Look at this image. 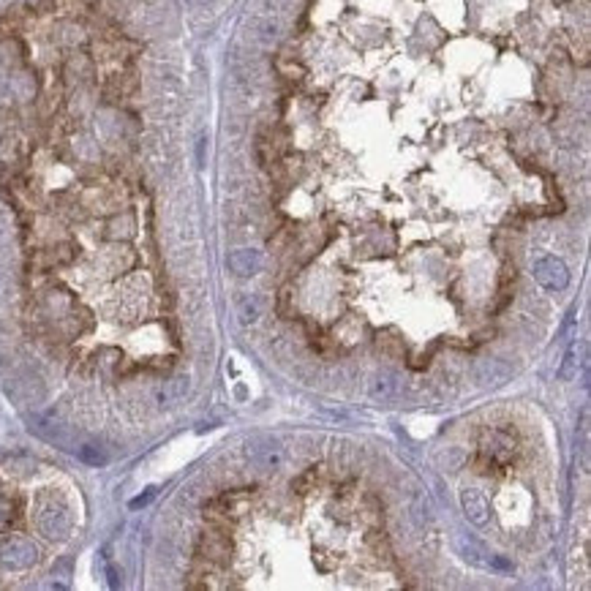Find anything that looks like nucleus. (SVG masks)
Instances as JSON below:
<instances>
[{
    "label": "nucleus",
    "mask_w": 591,
    "mask_h": 591,
    "mask_svg": "<svg viewBox=\"0 0 591 591\" xmlns=\"http://www.w3.org/2000/svg\"><path fill=\"white\" fill-rule=\"evenodd\" d=\"M575 374H577V346L572 344V346L567 349V354H564V363H561V368H559V376L564 381H570V379H575Z\"/></svg>",
    "instance_id": "f3484780"
},
{
    "label": "nucleus",
    "mask_w": 591,
    "mask_h": 591,
    "mask_svg": "<svg viewBox=\"0 0 591 591\" xmlns=\"http://www.w3.org/2000/svg\"><path fill=\"white\" fill-rule=\"evenodd\" d=\"M371 395L381 398V401H393V398L401 395V379L395 374H390V371H381L371 381Z\"/></svg>",
    "instance_id": "f8f14e48"
},
{
    "label": "nucleus",
    "mask_w": 591,
    "mask_h": 591,
    "mask_svg": "<svg viewBox=\"0 0 591 591\" xmlns=\"http://www.w3.org/2000/svg\"><path fill=\"white\" fill-rule=\"evenodd\" d=\"M36 561H38V550H36V545H33L31 540L14 537V540H6L3 548H0V567H6L11 572L28 570Z\"/></svg>",
    "instance_id": "f03ea898"
},
{
    "label": "nucleus",
    "mask_w": 591,
    "mask_h": 591,
    "mask_svg": "<svg viewBox=\"0 0 591 591\" xmlns=\"http://www.w3.org/2000/svg\"><path fill=\"white\" fill-rule=\"evenodd\" d=\"M188 387H191L188 376H175V379L164 381V384L158 387V393H155V401H158V406L169 409V406L180 404L183 398L188 395Z\"/></svg>",
    "instance_id": "9d476101"
},
{
    "label": "nucleus",
    "mask_w": 591,
    "mask_h": 591,
    "mask_svg": "<svg viewBox=\"0 0 591 591\" xmlns=\"http://www.w3.org/2000/svg\"><path fill=\"white\" fill-rule=\"evenodd\" d=\"M376 344H379V349H384L387 354H398V357H404L406 354V349H404V344H401V338H395V335L384 333L376 338Z\"/></svg>",
    "instance_id": "6ab92c4d"
},
{
    "label": "nucleus",
    "mask_w": 591,
    "mask_h": 591,
    "mask_svg": "<svg viewBox=\"0 0 591 591\" xmlns=\"http://www.w3.org/2000/svg\"><path fill=\"white\" fill-rule=\"evenodd\" d=\"M229 531H210L199 540V556H205L212 564H227L229 556H232V543L227 537Z\"/></svg>",
    "instance_id": "423d86ee"
},
{
    "label": "nucleus",
    "mask_w": 591,
    "mask_h": 591,
    "mask_svg": "<svg viewBox=\"0 0 591 591\" xmlns=\"http://www.w3.org/2000/svg\"><path fill=\"white\" fill-rule=\"evenodd\" d=\"M510 284H515V264H504L501 267V275H499V292L507 297V292H510Z\"/></svg>",
    "instance_id": "aec40b11"
},
{
    "label": "nucleus",
    "mask_w": 591,
    "mask_h": 591,
    "mask_svg": "<svg viewBox=\"0 0 591 591\" xmlns=\"http://www.w3.org/2000/svg\"><path fill=\"white\" fill-rule=\"evenodd\" d=\"M474 379L483 387H501L513 379V365L501 357H490V360H480L474 365Z\"/></svg>",
    "instance_id": "39448f33"
},
{
    "label": "nucleus",
    "mask_w": 591,
    "mask_h": 591,
    "mask_svg": "<svg viewBox=\"0 0 591 591\" xmlns=\"http://www.w3.org/2000/svg\"><path fill=\"white\" fill-rule=\"evenodd\" d=\"M351 496H354V483H344V485L335 490V501L338 504H346Z\"/></svg>",
    "instance_id": "4be33fe9"
},
{
    "label": "nucleus",
    "mask_w": 591,
    "mask_h": 591,
    "mask_svg": "<svg viewBox=\"0 0 591 591\" xmlns=\"http://www.w3.org/2000/svg\"><path fill=\"white\" fill-rule=\"evenodd\" d=\"M76 455H79L82 463H91V466H104L106 463V453L101 447H96V444H82Z\"/></svg>",
    "instance_id": "dca6fc26"
},
{
    "label": "nucleus",
    "mask_w": 591,
    "mask_h": 591,
    "mask_svg": "<svg viewBox=\"0 0 591 591\" xmlns=\"http://www.w3.org/2000/svg\"><path fill=\"white\" fill-rule=\"evenodd\" d=\"M534 281L543 284L545 289H553V292H561L570 284V270L567 264L556 257H543L534 262Z\"/></svg>",
    "instance_id": "20e7f679"
},
{
    "label": "nucleus",
    "mask_w": 591,
    "mask_h": 591,
    "mask_svg": "<svg viewBox=\"0 0 591 591\" xmlns=\"http://www.w3.org/2000/svg\"><path fill=\"white\" fill-rule=\"evenodd\" d=\"M319 480H322V466H311V469H305L297 480H292V490H297V493H311V490H317Z\"/></svg>",
    "instance_id": "4468645a"
},
{
    "label": "nucleus",
    "mask_w": 591,
    "mask_h": 591,
    "mask_svg": "<svg viewBox=\"0 0 591 591\" xmlns=\"http://www.w3.org/2000/svg\"><path fill=\"white\" fill-rule=\"evenodd\" d=\"M248 455H251V461L257 463L259 469H267V471L278 469V466L284 463V447H281V441H275V439L257 441V444L248 450Z\"/></svg>",
    "instance_id": "0eeeda50"
},
{
    "label": "nucleus",
    "mask_w": 591,
    "mask_h": 591,
    "mask_svg": "<svg viewBox=\"0 0 591 591\" xmlns=\"http://www.w3.org/2000/svg\"><path fill=\"white\" fill-rule=\"evenodd\" d=\"M275 314L281 319H294L297 314H294V305H292V289L284 287L281 289V294H278V303H275Z\"/></svg>",
    "instance_id": "a211bd4d"
},
{
    "label": "nucleus",
    "mask_w": 591,
    "mask_h": 591,
    "mask_svg": "<svg viewBox=\"0 0 591 591\" xmlns=\"http://www.w3.org/2000/svg\"><path fill=\"white\" fill-rule=\"evenodd\" d=\"M365 545L374 550V556L376 559H390V545H387V537H384V531L374 529L368 537H365Z\"/></svg>",
    "instance_id": "2eb2a0df"
},
{
    "label": "nucleus",
    "mask_w": 591,
    "mask_h": 591,
    "mask_svg": "<svg viewBox=\"0 0 591 591\" xmlns=\"http://www.w3.org/2000/svg\"><path fill=\"white\" fill-rule=\"evenodd\" d=\"M251 496H254L251 488H240V490H229V493H224V496L218 499V504L227 510L229 518H243L245 513H248V507H251Z\"/></svg>",
    "instance_id": "9b49d317"
},
{
    "label": "nucleus",
    "mask_w": 591,
    "mask_h": 591,
    "mask_svg": "<svg viewBox=\"0 0 591 591\" xmlns=\"http://www.w3.org/2000/svg\"><path fill=\"white\" fill-rule=\"evenodd\" d=\"M227 267L237 278H251V275H257L262 270V254L257 248H237V251L229 254Z\"/></svg>",
    "instance_id": "6e6552de"
},
{
    "label": "nucleus",
    "mask_w": 591,
    "mask_h": 591,
    "mask_svg": "<svg viewBox=\"0 0 591 591\" xmlns=\"http://www.w3.org/2000/svg\"><path fill=\"white\" fill-rule=\"evenodd\" d=\"M11 518H14L11 515V501L0 496V529H6V526L11 523Z\"/></svg>",
    "instance_id": "412c9836"
},
{
    "label": "nucleus",
    "mask_w": 591,
    "mask_h": 591,
    "mask_svg": "<svg viewBox=\"0 0 591 591\" xmlns=\"http://www.w3.org/2000/svg\"><path fill=\"white\" fill-rule=\"evenodd\" d=\"M0 243H3V235H0Z\"/></svg>",
    "instance_id": "b1692460"
},
{
    "label": "nucleus",
    "mask_w": 591,
    "mask_h": 591,
    "mask_svg": "<svg viewBox=\"0 0 591 591\" xmlns=\"http://www.w3.org/2000/svg\"><path fill=\"white\" fill-rule=\"evenodd\" d=\"M259 317H262V300H259L257 294L243 297L240 305H237V319H240V324H254Z\"/></svg>",
    "instance_id": "ddd939ff"
},
{
    "label": "nucleus",
    "mask_w": 591,
    "mask_h": 591,
    "mask_svg": "<svg viewBox=\"0 0 591 591\" xmlns=\"http://www.w3.org/2000/svg\"><path fill=\"white\" fill-rule=\"evenodd\" d=\"M461 504H463V513H466V518H469L471 523L483 526V523L488 520V513H490V507H488L485 496H483L480 490H474V488H466V490H461Z\"/></svg>",
    "instance_id": "1a4fd4ad"
},
{
    "label": "nucleus",
    "mask_w": 591,
    "mask_h": 591,
    "mask_svg": "<svg viewBox=\"0 0 591 591\" xmlns=\"http://www.w3.org/2000/svg\"><path fill=\"white\" fill-rule=\"evenodd\" d=\"M513 453H515V441L510 433L504 431H490L483 439V447H480V455H485L488 461L493 463V469H507L513 463Z\"/></svg>",
    "instance_id": "7ed1b4c3"
},
{
    "label": "nucleus",
    "mask_w": 591,
    "mask_h": 591,
    "mask_svg": "<svg viewBox=\"0 0 591 591\" xmlns=\"http://www.w3.org/2000/svg\"><path fill=\"white\" fill-rule=\"evenodd\" d=\"M153 496H155V488H148V493H145V496H139V499L131 501V507H142V504H148V501H150Z\"/></svg>",
    "instance_id": "5701e85b"
},
{
    "label": "nucleus",
    "mask_w": 591,
    "mask_h": 591,
    "mask_svg": "<svg viewBox=\"0 0 591 591\" xmlns=\"http://www.w3.org/2000/svg\"><path fill=\"white\" fill-rule=\"evenodd\" d=\"M38 529L49 540H66L71 531V513L58 501H46L38 510Z\"/></svg>",
    "instance_id": "f257e3e1"
}]
</instances>
